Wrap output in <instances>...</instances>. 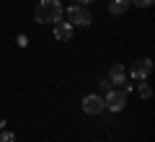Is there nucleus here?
<instances>
[{"mask_svg":"<svg viewBox=\"0 0 155 142\" xmlns=\"http://www.w3.org/2000/svg\"><path fill=\"white\" fill-rule=\"evenodd\" d=\"M62 13H65V8H62L60 0H41L34 8L36 23H57V21H62Z\"/></svg>","mask_w":155,"mask_h":142,"instance_id":"nucleus-1","label":"nucleus"},{"mask_svg":"<svg viewBox=\"0 0 155 142\" xmlns=\"http://www.w3.org/2000/svg\"><path fill=\"white\" fill-rule=\"evenodd\" d=\"M65 16H67V21H70L72 26H91V21H93V16H91L83 5H78V3L67 8Z\"/></svg>","mask_w":155,"mask_h":142,"instance_id":"nucleus-2","label":"nucleus"},{"mask_svg":"<svg viewBox=\"0 0 155 142\" xmlns=\"http://www.w3.org/2000/svg\"><path fill=\"white\" fill-rule=\"evenodd\" d=\"M150 72H153V60H150V57H140V60L132 65L129 75H132L134 80H147Z\"/></svg>","mask_w":155,"mask_h":142,"instance_id":"nucleus-3","label":"nucleus"},{"mask_svg":"<svg viewBox=\"0 0 155 142\" xmlns=\"http://www.w3.org/2000/svg\"><path fill=\"white\" fill-rule=\"evenodd\" d=\"M104 109H106L104 96H98V93H91V96H85V98H83V111L88 116H98Z\"/></svg>","mask_w":155,"mask_h":142,"instance_id":"nucleus-4","label":"nucleus"},{"mask_svg":"<svg viewBox=\"0 0 155 142\" xmlns=\"http://www.w3.org/2000/svg\"><path fill=\"white\" fill-rule=\"evenodd\" d=\"M104 104H106L109 111H122L124 106H127V93L124 91H109L106 98H104Z\"/></svg>","mask_w":155,"mask_h":142,"instance_id":"nucleus-5","label":"nucleus"},{"mask_svg":"<svg viewBox=\"0 0 155 142\" xmlns=\"http://www.w3.org/2000/svg\"><path fill=\"white\" fill-rule=\"evenodd\" d=\"M72 36V23L70 21H57L54 23V39L57 41H70Z\"/></svg>","mask_w":155,"mask_h":142,"instance_id":"nucleus-6","label":"nucleus"},{"mask_svg":"<svg viewBox=\"0 0 155 142\" xmlns=\"http://www.w3.org/2000/svg\"><path fill=\"white\" fill-rule=\"evenodd\" d=\"M109 80H111V85H119V83H127V70H124L122 65H114L109 70Z\"/></svg>","mask_w":155,"mask_h":142,"instance_id":"nucleus-7","label":"nucleus"},{"mask_svg":"<svg viewBox=\"0 0 155 142\" xmlns=\"http://www.w3.org/2000/svg\"><path fill=\"white\" fill-rule=\"evenodd\" d=\"M127 8H129V0H109L111 16H122V13H127Z\"/></svg>","mask_w":155,"mask_h":142,"instance_id":"nucleus-8","label":"nucleus"},{"mask_svg":"<svg viewBox=\"0 0 155 142\" xmlns=\"http://www.w3.org/2000/svg\"><path fill=\"white\" fill-rule=\"evenodd\" d=\"M137 93H140V96H142L145 101H147L150 96H153V88H150V85H147V83H145V80H140V88H137Z\"/></svg>","mask_w":155,"mask_h":142,"instance_id":"nucleus-9","label":"nucleus"},{"mask_svg":"<svg viewBox=\"0 0 155 142\" xmlns=\"http://www.w3.org/2000/svg\"><path fill=\"white\" fill-rule=\"evenodd\" d=\"M155 0H129V5H137V8H150Z\"/></svg>","mask_w":155,"mask_h":142,"instance_id":"nucleus-10","label":"nucleus"},{"mask_svg":"<svg viewBox=\"0 0 155 142\" xmlns=\"http://www.w3.org/2000/svg\"><path fill=\"white\" fill-rule=\"evenodd\" d=\"M0 142H16V134L13 132H3L0 134Z\"/></svg>","mask_w":155,"mask_h":142,"instance_id":"nucleus-11","label":"nucleus"},{"mask_svg":"<svg viewBox=\"0 0 155 142\" xmlns=\"http://www.w3.org/2000/svg\"><path fill=\"white\" fill-rule=\"evenodd\" d=\"M101 91H111V80L106 78V80H101Z\"/></svg>","mask_w":155,"mask_h":142,"instance_id":"nucleus-12","label":"nucleus"},{"mask_svg":"<svg viewBox=\"0 0 155 142\" xmlns=\"http://www.w3.org/2000/svg\"><path fill=\"white\" fill-rule=\"evenodd\" d=\"M93 0H78V5H91Z\"/></svg>","mask_w":155,"mask_h":142,"instance_id":"nucleus-13","label":"nucleus"}]
</instances>
